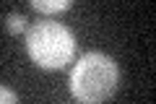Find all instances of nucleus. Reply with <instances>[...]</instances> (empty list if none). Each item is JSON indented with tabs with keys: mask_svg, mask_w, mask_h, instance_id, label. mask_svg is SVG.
Returning <instances> with one entry per match:
<instances>
[{
	"mask_svg": "<svg viewBox=\"0 0 156 104\" xmlns=\"http://www.w3.org/2000/svg\"><path fill=\"white\" fill-rule=\"evenodd\" d=\"M120 68L104 52H86L70 70V91L81 104H104L117 91Z\"/></svg>",
	"mask_w": 156,
	"mask_h": 104,
	"instance_id": "obj_1",
	"label": "nucleus"
},
{
	"mask_svg": "<svg viewBox=\"0 0 156 104\" xmlns=\"http://www.w3.org/2000/svg\"><path fill=\"white\" fill-rule=\"evenodd\" d=\"M26 52L34 65L44 70H57L68 65L76 52V39L70 29L55 18H39L26 31Z\"/></svg>",
	"mask_w": 156,
	"mask_h": 104,
	"instance_id": "obj_2",
	"label": "nucleus"
},
{
	"mask_svg": "<svg viewBox=\"0 0 156 104\" xmlns=\"http://www.w3.org/2000/svg\"><path fill=\"white\" fill-rule=\"evenodd\" d=\"M73 3L70 0H31V8L39 13H57V11H68Z\"/></svg>",
	"mask_w": 156,
	"mask_h": 104,
	"instance_id": "obj_3",
	"label": "nucleus"
},
{
	"mask_svg": "<svg viewBox=\"0 0 156 104\" xmlns=\"http://www.w3.org/2000/svg\"><path fill=\"white\" fill-rule=\"evenodd\" d=\"M26 21H29V18L23 16V13H8V16H5V29L11 34H21L23 29H26Z\"/></svg>",
	"mask_w": 156,
	"mask_h": 104,
	"instance_id": "obj_4",
	"label": "nucleus"
},
{
	"mask_svg": "<svg viewBox=\"0 0 156 104\" xmlns=\"http://www.w3.org/2000/svg\"><path fill=\"white\" fill-rule=\"evenodd\" d=\"M0 104H18V96L13 88L8 86H0Z\"/></svg>",
	"mask_w": 156,
	"mask_h": 104,
	"instance_id": "obj_5",
	"label": "nucleus"
}]
</instances>
